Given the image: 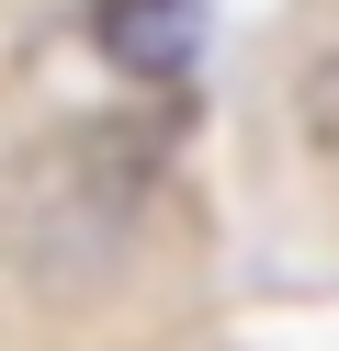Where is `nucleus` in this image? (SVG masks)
Wrapping results in <instances>:
<instances>
[{"label": "nucleus", "mask_w": 339, "mask_h": 351, "mask_svg": "<svg viewBox=\"0 0 339 351\" xmlns=\"http://www.w3.org/2000/svg\"><path fill=\"white\" fill-rule=\"evenodd\" d=\"M294 125H305L316 159H339V46L305 57V80H294Z\"/></svg>", "instance_id": "obj_2"}, {"label": "nucleus", "mask_w": 339, "mask_h": 351, "mask_svg": "<svg viewBox=\"0 0 339 351\" xmlns=\"http://www.w3.org/2000/svg\"><path fill=\"white\" fill-rule=\"evenodd\" d=\"M102 46L125 57V69L170 80L181 57H192V0H102Z\"/></svg>", "instance_id": "obj_1"}]
</instances>
